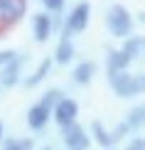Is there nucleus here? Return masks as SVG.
Masks as SVG:
<instances>
[{
  "label": "nucleus",
  "instance_id": "f257e3e1",
  "mask_svg": "<svg viewBox=\"0 0 145 150\" xmlns=\"http://www.w3.org/2000/svg\"><path fill=\"white\" fill-rule=\"evenodd\" d=\"M108 84L116 96L121 98H133L138 93H143V86H145V79L143 74H130L128 69H121V71H111L108 74Z\"/></svg>",
  "mask_w": 145,
  "mask_h": 150
},
{
  "label": "nucleus",
  "instance_id": "f03ea898",
  "mask_svg": "<svg viewBox=\"0 0 145 150\" xmlns=\"http://www.w3.org/2000/svg\"><path fill=\"white\" fill-rule=\"evenodd\" d=\"M106 25H108L111 35L113 37H128L133 32V17H130V12L123 8V5H113L108 10V15H106Z\"/></svg>",
  "mask_w": 145,
  "mask_h": 150
},
{
  "label": "nucleus",
  "instance_id": "7ed1b4c3",
  "mask_svg": "<svg viewBox=\"0 0 145 150\" xmlns=\"http://www.w3.org/2000/svg\"><path fill=\"white\" fill-rule=\"evenodd\" d=\"M27 0H0V27H12L25 17Z\"/></svg>",
  "mask_w": 145,
  "mask_h": 150
},
{
  "label": "nucleus",
  "instance_id": "20e7f679",
  "mask_svg": "<svg viewBox=\"0 0 145 150\" xmlns=\"http://www.w3.org/2000/svg\"><path fill=\"white\" fill-rule=\"evenodd\" d=\"M52 116H54L57 126L64 128V126H69V123L76 121V116H79V103L74 101V98H69V96H62L59 101L52 106Z\"/></svg>",
  "mask_w": 145,
  "mask_h": 150
},
{
  "label": "nucleus",
  "instance_id": "39448f33",
  "mask_svg": "<svg viewBox=\"0 0 145 150\" xmlns=\"http://www.w3.org/2000/svg\"><path fill=\"white\" fill-rule=\"evenodd\" d=\"M64 145L69 150H89L91 135L74 121V123H69V126H64Z\"/></svg>",
  "mask_w": 145,
  "mask_h": 150
},
{
  "label": "nucleus",
  "instance_id": "423d86ee",
  "mask_svg": "<svg viewBox=\"0 0 145 150\" xmlns=\"http://www.w3.org/2000/svg\"><path fill=\"white\" fill-rule=\"evenodd\" d=\"M89 20H91V8L89 3H79L74 5V10L69 12L66 17V32H84L86 27H89Z\"/></svg>",
  "mask_w": 145,
  "mask_h": 150
},
{
  "label": "nucleus",
  "instance_id": "0eeeda50",
  "mask_svg": "<svg viewBox=\"0 0 145 150\" xmlns=\"http://www.w3.org/2000/svg\"><path fill=\"white\" fill-rule=\"evenodd\" d=\"M52 30H54V20H52L49 12H37L32 17V35H35L37 42H47Z\"/></svg>",
  "mask_w": 145,
  "mask_h": 150
},
{
  "label": "nucleus",
  "instance_id": "6e6552de",
  "mask_svg": "<svg viewBox=\"0 0 145 150\" xmlns=\"http://www.w3.org/2000/svg\"><path fill=\"white\" fill-rule=\"evenodd\" d=\"M25 62L22 54H17L15 59L5 62L3 67H0V86H15L17 81H20V64Z\"/></svg>",
  "mask_w": 145,
  "mask_h": 150
},
{
  "label": "nucleus",
  "instance_id": "1a4fd4ad",
  "mask_svg": "<svg viewBox=\"0 0 145 150\" xmlns=\"http://www.w3.org/2000/svg\"><path fill=\"white\" fill-rule=\"evenodd\" d=\"M49 118H52V108H47L45 103H35L27 111V126L30 130H42L49 123Z\"/></svg>",
  "mask_w": 145,
  "mask_h": 150
},
{
  "label": "nucleus",
  "instance_id": "9d476101",
  "mask_svg": "<svg viewBox=\"0 0 145 150\" xmlns=\"http://www.w3.org/2000/svg\"><path fill=\"white\" fill-rule=\"evenodd\" d=\"M74 54H76V49H74V42L69 40V32H66L62 37V42L57 45V49H54V62L57 64H69L74 59Z\"/></svg>",
  "mask_w": 145,
  "mask_h": 150
},
{
  "label": "nucleus",
  "instance_id": "9b49d317",
  "mask_svg": "<svg viewBox=\"0 0 145 150\" xmlns=\"http://www.w3.org/2000/svg\"><path fill=\"white\" fill-rule=\"evenodd\" d=\"M93 74H96V64H93V62H79V64L74 67L71 79H74V84L86 86V84L93 79Z\"/></svg>",
  "mask_w": 145,
  "mask_h": 150
},
{
  "label": "nucleus",
  "instance_id": "f8f14e48",
  "mask_svg": "<svg viewBox=\"0 0 145 150\" xmlns=\"http://www.w3.org/2000/svg\"><path fill=\"white\" fill-rule=\"evenodd\" d=\"M123 40H125V42H123V49H121V52H123L130 62H133V59H138V57L143 54V37L130 32L128 37H123Z\"/></svg>",
  "mask_w": 145,
  "mask_h": 150
},
{
  "label": "nucleus",
  "instance_id": "ddd939ff",
  "mask_svg": "<svg viewBox=\"0 0 145 150\" xmlns=\"http://www.w3.org/2000/svg\"><path fill=\"white\" fill-rule=\"evenodd\" d=\"M91 133H93V140H96L101 148H106V150H108V148H113V138H111V130L106 128V126H103L101 121H93V123H91Z\"/></svg>",
  "mask_w": 145,
  "mask_h": 150
},
{
  "label": "nucleus",
  "instance_id": "4468645a",
  "mask_svg": "<svg viewBox=\"0 0 145 150\" xmlns=\"http://www.w3.org/2000/svg\"><path fill=\"white\" fill-rule=\"evenodd\" d=\"M52 64H54V59H45V62H40L37 71L32 74V76H27V79H25V84H27V86H37V84H42V81L47 79L49 69H52Z\"/></svg>",
  "mask_w": 145,
  "mask_h": 150
},
{
  "label": "nucleus",
  "instance_id": "2eb2a0df",
  "mask_svg": "<svg viewBox=\"0 0 145 150\" xmlns=\"http://www.w3.org/2000/svg\"><path fill=\"white\" fill-rule=\"evenodd\" d=\"M108 74L111 71H121V69H128V64H130V59L125 57V54L121 52V49H116V52H108Z\"/></svg>",
  "mask_w": 145,
  "mask_h": 150
},
{
  "label": "nucleus",
  "instance_id": "dca6fc26",
  "mask_svg": "<svg viewBox=\"0 0 145 150\" xmlns=\"http://www.w3.org/2000/svg\"><path fill=\"white\" fill-rule=\"evenodd\" d=\"M143 121H145V108H143V106H135V108L128 113V118H125V123L130 126V130H133V128H140Z\"/></svg>",
  "mask_w": 145,
  "mask_h": 150
},
{
  "label": "nucleus",
  "instance_id": "f3484780",
  "mask_svg": "<svg viewBox=\"0 0 145 150\" xmlns=\"http://www.w3.org/2000/svg\"><path fill=\"white\" fill-rule=\"evenodd\" d=\"M62 96H64V91H59V89H49V91L45 93V96H42V101H40V103H45L47 108H52V106H54L57 101H59Z\"/></svg>",
  "mask_w": 145,
  "mask_h": 150
},
{
  "label": "nucleus",
  "instance_id": "a211bd4d",
  "mask_svg": "<svg viewBox=\"0 0 145 150\" xmlns=\"http://www.w3.org/2000/svg\"><path fill=\"white\" fill-rule=\"evenodd\" d=\"M128 133H130V126H128V123H125V121H123V123H118V126H116V128L111 130V138H113V145H116V143L121 140V138H125V135H128Z\"/></svg>",
  "mask_w": 145,
  "mask_h": 150
},
{
  "label": "nucleus",
  "instance_id": "6ab92c4d",
  "mask_svg": "<svg viewBox=\"0 0 145 150\" xmlns=\"http://www.w3.org/2000/svg\"><path fill=\"white\" fill-rule=\"evenodd\" d=\"M5 150H32V143L30 140H8Z\"/></svg>",
  "mask_w": 145,
  "mask_h": 150
},
{
  "label": "nucleus",
  "instance_id": "aec40b11",
  "mask_svg": "<svg viewBox=\"0 0 145 150\" xmlns=\"http://www.w3.org/2000/svg\"><path fill=\"white\" fill-rule=\"evenodd\" d=\"M42 3H45L47 12H62V8H64L66 0H42Z\"/></svg>",
  "mask_w": 145,
  "mask_h": 150
},
{
  "label": "nucleus",
  "instance_id": "412c9836",
  "mask_svg": "<svg viewBox=\"0 0 145 150\" xmlns=\"http://www.w3.org/2000/svg\"><path fill=\"white\" fill-rule=\"evenodd\" d=\"M15 57H17V52H12V49H0V67H3L5 62L15 59Z\"/></svg>",
  "mask_w": 145,
  "mask_h": 150
},
{
  "label": "nucleus",
  "instance_id": "4be33fe9",
  "mask_svg": "<svg viewBox=\"0 0 145 150\" xmlns=\"http://www.w3.org/2000/svg\"><path fill=\"white\" fill-rule=\"evenodd\" d=\"M128 150H145V140H143V138H135V140L128 145Z\"/></svg>",
  "mask_w": 145,
  "mask_h": 150
},
{
  "label": "nucleus",
  "instance_id": "5701e85b",
  "mask_svg": "<svg viewBox=\"0 0 145 150\" xmlns=\"http://www.w3.org/2000/svg\"><path fill=\"white\" fill-rule=\"evenodd\" d=\"M3 133H5V126L0 123V143H3Z\"/></svg>",
  "mask_w": 145,
  "mask_h": 150
},
{
  "label": "nucleus",
  "instance_id": "b1692460",
  "mask_svg": "<svg viewBox=\"0 0 145 150\" xmlns=\"http://www.w3.org/2000/svg\"><path fill=\"white\" fill-rule=\"evenodd\" d=\"M108 150H111V148H108Z\"/></svg>",
  "mask_w": 145,
  "mask_h": 150
}]
</instances>
